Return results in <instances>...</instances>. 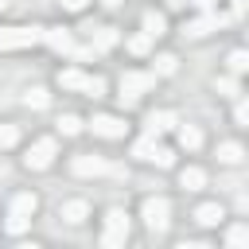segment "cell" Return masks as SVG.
<instances>
[{
	"mask_svg": "<svg viewBox=\"0 0 249 249\" xmlns=\"http://www.w3.org/2000/svg\"><path fill=\"white\" fill-rule=\"evenodd\" d=\"M54 160H58V140L54 136H39L23 156V167L27 171H47V167H54Z\"/></svg>",
	"mask_w": 249,
	"mask_h": 249,
	"instance_id": "obj_6",
	"label": "cell"
},
{
	"mask_svg": "<svg viewBox=\"0 0 249 249\" xmlns=\"http://www.w3.org/2000/svg\"><path fill=\"white\" fill-rule=\"evenodd\" d=\"M58 218H62L66 226H82V222L89 218V202H86V198H66V202L58 206Z\"/></svg>",
	"mask_w": 249,
	"mask_h": 249,
	"instance_id": "obj_15",
	"label": "cell"
},
{
	"mask_svg": "<svg viewBox=\"0 0 249 249\" xmlns=\"http://www.w3.org/2000/svg\"><path fill=\"white\" fill-rule=\"evenodd\" d=\"M16 144H19V124L16 121H0V152H8Z\"/></svg>",
	"mask_w": 249,
	"mask_h": 249,
	"instance_id": "obj_26",
	"label": "cell"
},
{
	"mask_svg": "<svg viewBox=\"0 0 249 249\" xmlns=\"http://www.w3.org/2000/svg\"><path fill=\"white\" fill-rule=\"evenodd\" d=\"M43 43H47L54 54H70V47H74L78 39H74V31H70V27L54 23V27H43Z\"/></svg>",
	"mask_w": 249,
	"mask_h": 249,
	"instance_id": "obj_10",
	"label": "cell"
},
{
	"mask_svg": "<svg viewBox=\"0 0 249 249\" xmlns=\"http://www.w3.org/2000/svg\"><path fill=\"white\" fill-rule=\"evenodd\" d=\"M179 187H183V191H202V187H206V171L195 167V163H187V167L179 171Z\"/></svg>",
	"mask_w": 249,
	"mask_h": 249,
	"instance_id": "obj_21",
	"label": "cell"
},
{
	"mask_svg": "<svg viewBox=\"0 0 249 249\" xmlns=\"http://www.w3.org/2000/svg\"><path fill=\"white\" fill-rule=\"evenodd\" d=\"M222 218H226V206H222V202H198V206H195V222L206 226V230L218 226Z\"/></svg>",
	"mask_w": 249,
	"mask_h": 249,
	"instance_id": "obj_17",
	"label": "cell"
},
{
	"mask_svg": "<svg viewBox=\"0 0 249 249\" xmlns=\"http://www.w3.org/2000/svg\"><path fill=\"white\" fill-rule=\"evenodd\" d=\"M175 124H179V113H175V109H156V113L144 117V132H152V136H163V132H171Z\"/></svg>",
	"mask_w": 249,
	"mask_h": 249,
	"instance_id": "obj_11",
	"label": "cell"
},
{
	"mask_svg": "<svg viewBox=\"0 0 249 249\" xmlns=\"http://www.w3.org/2000/svg\"><path fill=\"white\" fill-rule=\"evenodd\" d=\"M191 4H195L198 12H210V4H214V0H191Z\"/></svg>",
	"mask_w": 249,
	"mask_h": 249,
	"instance_id": "obj_34",
	"label": "cell"
},
{
	"mask_svg": "<svg viewBox=\"0 0 249 249\" xmlns=\"http://www.w3.org/2000/svg\"><path fill=\"white\" fill-rule=\"evenodd\" d=\"M222 23H233V16H218V12H198L195 19L183 23V35L187 39H206L210 31H218Z\"/></svg>",
	"mask_w": 249,
	"mask_h": 249,
	"instance_id": "obj_8",
	"label": "cell"
},
{
	"mask_svg": "<svg viewBox=\"0 0 249 249\" xmlns=\"http://www.w3.org/2000/svg\"><path fill=\"white\" fill-rule=\"evenodd\" d=\"M179 70V58L171 54V51H160V54H152V74L156 78H171Z\"/></svg>",
	"mask_w": 249,
	"mask_h": 249,
	"instance_id": "obj_18",
	"label": "cell"
},
{
	"mask_svg": "<svg viewBox=\"0 0 249 249\" xmlns=\"http://www.w3.org/2000/svg\"><path fill=\"white\" fill-rule=\"evenodd\" d=\"M39 210V195L35 191H16L12 198H8V214H19V218H31Z\"/></svg>",
	"mask_w": 249,
	"mask_h": 249,
	"instance_id": "obj_14",
	"label": "cell"
},
{
	"mask_svg": "<svg viewBox=\"0 0 249 249\" xmlns=\"http://www.w3.org/2000/svg\"><path fill=\"white\" fill-rule=\"evenodd\" d=\"M47 105H51V89H47V86H31V89H23V109L43 113Z\"/></svg>",
	"mask_w": 249,
	"mask_h": 249,
	"instance_id": "obj_19",
	"label": "cell"
},
{
	"mask_svg": "<svg viewBox=\"0 0 249 249\" xmlns=\"http://www.w3.org/2000/svg\"><path fill=\"white\" fill-rule=\"evenodd\" d=\"M140 31H144L148 39H160V35H167V16H163V12H156V8H148V12L140 16Z\"/></svg>",
	"mask_w": 249,
	"mask_h": 249,
	"instance_id": "obj_16",
	"label": "cell"
},
{
	"mask_svg": "<svg viewBox=\"0 0 249 249\" xmlns=\"http://www.w3.org/2000/svg\"><path fill=\"white\" fill-rule=\"evenodd\" d=\"M140 218H144V226H148L152 233H163V230L171 226V202H167L163 195H148V198L140 202Z\"/></svg>",
	"mask_w": 249,
	"mask_h": 249,
	"instance_id": "obj_5",
	"label": "cell"
},
{
	"mask_svg": "<svg viewBox=\"0 0 249 249\" xmlns=\"http://www.w3.org/2000/svg\"><path fill=\"white\" fill-rule=\"evenodd\" d=\"M214 89H218V97H237L241 93V82H237V74H218L214 78Z\"/></svg>",
	"mask_w": 249,
	"mask_h": 249,
	"instance_id": "obj_23",
	"label": "cell"
},
{
	"mask_svg": "<svg viewBox=\"0 0 249 249\" xmlns=\"http://www.w3.org/2000/svg\"><path fill=\"white\" fill-rule=\"evenodd\" d=\"M245 4H249V0H230V8H233V12H230V16H233V19H237V16H241V12H245Z\"/></svg>",
	"mask_w": 249,
	"mask_h": 249,
	"instance_id": "obj_33",
	"label": "cell"
},
{
	"mask_svg": "<svg viewBox=\"0 0 249 249\" xmlns=\"http://www.w3.org/2000/svg\"><path fill=\"white\" fill-rule=\"evenodd\" d=\"M54 86L66 89V93H86V97H105V89H109L101 74H86L82 66H66V70H58Z\"/></svg>",
	"mask_w": 249,
	"mask_h": 249,
	"instance_id": "obj_1",
	"label": "cell"
},
{
	"mask_svg": "<svg viewBox=\"0 0 249 249\" xmlns=\"http://www.w3.org/2000/svg\"><path fill=\"white\" fill-rule=\"evenodd\" d=\"M124 47H128V54H148V51H152V39H148L144 31H136L132 39H124Z\"/></svg>",
	"mask_w": 249,
	"mask_h": 249,
	"instance_id": "obj_29",
	"label": "cell"
},
{
	"mask_svg": "<svg viewBox=\"0 0 249 249\" xmlns=\"http://www.w3.org/2000/svg\"><path fill=\"white\" fill-rule=\"evenodd\" d=\"M156 144H160V136H152V132H144L136 144H132V160H144L148 163V156L156 152Z\"/></svg>",
	"mask_w": 249,
	"mask_h": 249,
	"instance_id": "obj_25",
	"label": "cell"
},
{
	"mask_svg": "<svg viewBox=\"0 0 249 249\" xmlns=\"http://www.w3.org/2000/svg\"><path fill=\"white\" fill-rule=\"evenodd\" d=\"M233 124H237V128H245V124H249V105H245V97H241V93L233 97Z\"/></svg>",
	"mask_w": 249,
	"mask_h": 249,
	"instance_id": "obj_30",
	"label": "cell"
},
{
	"mask_svg": "<svg viewBox=\"0 0 249 249\" xmlns=\"http://www.w3.org/2000/svg\"><path fill=\"white\" fill-rule=\"evenodd\" d=\"M27 226H31V218H19V214H8V222H4V230H8L12 237H19Z\"/></svg>",
	"mask_w": 249,
	"mask_h": 249,
	"instance_id": "obj_31",
	"label": "cell"
},
{
	"mask_svg": "<svg viewBox=\"0 0 249 249\" xmlns=\"http://www.w3.org/2000/svg\"><path fill=\"white\" fill-rule=\"evenodd\" d=\"M245 241H249V226H245V222H237V226L226 230V245H230V249H241Z\"/></svg>",
	"mask_w": 249,
	"mask_h": 249,
	"instance_id": "obj_28",
	"label": "cell"
},
{
	"mask_svg": "<svg viewBox=\"0 0 249 249\" xmlns=\"http://www.w3.org/2000/svg\"><path fill=\"white\" fill-rule=\"evenodd\" d=\"M156 74L152 70H124L121 74V82H117V93H132V97H144V93H152L156 89Z\"/></svg>",
	"mask_w": 249,
	"mask_h": 249,
	"instance_id": "obj_9",
	"label": "cell"
},
{
	"mask_svg": "<svg viewBox=\"0 0 249 249\" xmlns=\"http://www.w3.org/2000/svg\"><path fill=\"white\" fill-rule=\"evenodd\" d=\"M43 43V27L39 23H12V27H0V54L4 51H27Z\"/></svg>",
	"mask_w": 249,
	"mask_h": 249,
	"instance_id": "obj_2",
	"label": "cell"
},
{
	"mask_svg": "<svg viewBox=\"0 0 249 249\" xmlns=\"http://www.w3.org/2000/svg\"><path fill=\"white\" fill-rule=\"evenodd\" d=\"M245 160V148L237 144V140H222L218 144V163H226V167H237Z\"/></svg>",
	"mask_w": 249,
	"mask_h": 249,
	"instance_id": "obj_20",
	"label": "cell"
},
{
	"mask_svg": "<svg viewBox=\"0 0 249 249\" xmlns=\"http://www.w3.org/2000/svg\"><path fill=\"white\" fill-rule=\"evenodd\" d=\"M70 171H74L78 179H97V175H124V167H117V163H109L105 156H93V152H78V156H70Z\"/></svg>",
	"mask_w": 249,
	"mask_h": 249,
	"instance_id": "obj_3",
	"label": "cell"
},
{
	"mask_svg": "<svg viewBox=\"0 0 249 249\" xmlns=\"http://www.w3.org/2000/svg\"><path fill=\"white\" fill-rule=\"evenodd\" d=\"M86 128H89L93 136H101V140H124V132H128L124 117H117V113H93V117L86 121Z\"/></svg>",
	"mask_w": 249,
	"mask_h": 249,
	"instance_id": "obj_7",
	"label": "cell"
},
{
	"mask_svg": "<svg viewBox=\"0 0 249 249\" xmlns=\"http://www.w3.org/2000/svg\"><path fill=\"white\" fill-rule=\"evenodd\" d=\"M171 132H175V144H179L183 152H198V148H202V128H198V124H187V121H179Z\"/></svg>",
	"mask_w": 249,
	"mask_h": 249,
	"instance_id": "obj_13",
	"label": "cell"
},
{
	"mask_svg": "<svg viewBox=\"0 0 249 249\" xmlns=\"http://www.w3.org/2000/svg\"><path fill=\"white\" fill-rule=\"evenodd\" d=\"M226 66H230V74H237V78H241V74L249 70V51H245V47L230 51V54H226Z\"/></svg>",
	"mask_w": 249,
	"mask_h": 249,
	"instance_id": "obj_24",
	"label": "cell"
},
{
	"mask_svg": "<svg viewBox=\"0 0 249 249\" xmlns=\"http://www.w3.org/2000/svg\"><path fill=\"white\" fill-rule=\"evenodd\" d=\"M86 35H89V47L101 54V51H113L117 43H121V27H86Z\"/></svg>",
	"mask_w": 249,
	"mask_h": 249,
	"instance_id": "obj_12",
	"label": "cell"
},
{
	"mask_svg": "<svg viewBox=\"0 0 249 249\" xmlns=\"http://www.w3.org/2000/svg\"><path fill=\"white\" fill-rule=\"evenodd\" d=\"M128 210L124 206H109L105 210V226H101V245L105 249H117V245H124L128 241Z\"/></svg>",
	"mask_w": 249,
	"mask_h": 249,
	"instance_id": "obj_4",
	"label": "cell"
},
{
	"mask_svg": "<svg viewBox=\"0 0 249 249\" xmlns=\"http://www.w3.org/2000/svg\"><path fill=\"white\" fill-rule=\"evenodd\" d=\"M8 8H12V0H0V16H4V12H8Z\"/></svg>",
	"mask_w": 249,
	"mask_h": 249,
	"instance_id": "obj_36",
	"label": "cell"
},
{
	"mask_svg": "<svg viewBox=\"0 0 249 249\" xmlns=\"http://www.w3.org/2000/svg\"><path fill=\"white\" fill-rule=\"evenodd\" d=\"M101 4H105V8H121L124 0H101Z\"/></svg>",
	"mask_w": 249,
	"mask_h": 249,
	"instance_id": "obj_35",
	"label": "cell"
},
{
	"mask_svg": "<svg viewBox=\"0 0 249 249\" xmlns=\"http://www.w3.org/2000/svg\"><path fill=\"white\" fill-rule=\"evenodd\" d=\"M54 128H58L62 136H78V132H86V121H82L78 113H62V117L54 121Z\"/></svg>",
	"mask_w": 249,
	"mask_h": 249,
	"instance_id": "obj_22",
	"label": "cell"
},
{
	"mask_svg": "<svg viewBox=\"0 0 249 249\" xmlns=\"http://www.w3.org/2000/svg\"><path fill=\"white\" fill-rule=\"evenodd\" d=\"M148 163H156V167H175V148H167V144H156V152L148 156Z\"/></svg>",
	"mask_w": 249,
	"mask_h": 249,
	"instance_id": "obj_27",
	"label": "cell"
},
{
	"mask_svg": "<svg viewBox=\"0 0 249 249\" xmlns=\"http://www.w3.org/2000/svg\"><path fill=\"white\" fill-rule=\"evenodd\" d=\"M58 4H62V12H70V16H78V12L89 8V0H58Z\"/></svg>",
	"mask_w": 249,
	"mask_h": 249,
	"instance_id": "obj_32",
	"label": "cell"
}]
</instances>
